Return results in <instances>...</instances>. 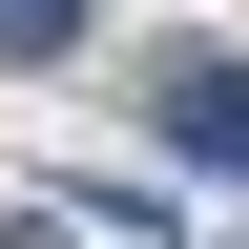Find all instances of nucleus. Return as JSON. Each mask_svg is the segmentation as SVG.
I'll return each mask as SVG.
<instances>
[{
    "label": "nucleus",
    "instance_id": "nucleus-2",
    "mask_svg": "<svg viewBox=\"0 0 249 249\" xmlns=\"http://www.w3.org/2000/svg\"><path fill=\"white\" fill-rule=\"evenodd\" d=\"M62 42H83V0H0V83H42Z\"/></svg>",
    "mask_w": 249,
    "mask_h": 249
},
{
    "label": "nucleus",
    "instance_id": "nucleus-1",
    "mask_svg": "<svg viewBox=\"0 0 249 249\" xmlns=\"http://www.w3.org/2000/svg\"><path fill=\"white\" fill-rule=\"evenodd\" d=\"M145 124H166L187 166H229V187H249V62H229V42H187V62H145Z\"/></svg>",
    "mask_w": 249,
    "mask_h": 249
}]
</instances>
